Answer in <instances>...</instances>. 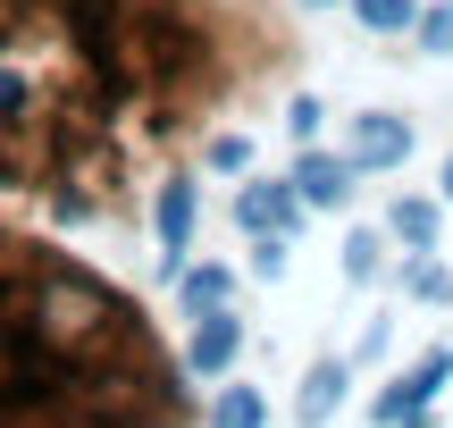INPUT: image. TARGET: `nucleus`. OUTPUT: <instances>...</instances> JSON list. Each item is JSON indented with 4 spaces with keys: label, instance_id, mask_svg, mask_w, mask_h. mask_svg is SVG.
Returning a JSON list of instances; mask_svg holds the SVG:
<instances>
[{
    "label": "nucleus",
    "instance_id": "nucleus-8",
    "mask_svg": "<svg viewBox=\"0 0 453 428\" xmlns=\"http://www.w3.org/2000/svg\"><path fill=\"white\" fill-rule=\"evenodd\" d=\"M260 420H269V403H260L252 386H226V395L211 403V428H260Z\"/></svg>",
    "mask_w": 453,
    "mask_h": 428
},
{
    "label": "nucleus",
    "instance_id": "nucleus-10",
    "mask_svg": "<svg viewBox=\"0 0 453 428\" xmlns=\"http://www.w3.org/2000/svg\"><path fill=\"white\" fill-rule=\"evenodd\" d=\"M387 227L403 235L411 252H428V244H437V210H428V202H395V218H387Z\"/></svg>",
    "mask_w": 453,
    "mask_h": 428
},
{
    "label": "nucleus",
    "instance_id": "nucleus-3",
    "mask_svg": "<svg viewBox=\"0 0 453 428\" xmlns=\"http://www.w3.org/2000/svg\"><path fill=\"white\" fill-rule=\"evenodd\" d=\"M353 168H403L411 160V126L403 118H387V110H370V118H353V151H344Z\"/></svg>",
    "mask_w": 453,
    "mask_h": 428
},
{
    "label": "nucleus",
    "instance_id": "nucleus-14",
    "mask_svg": "<svg viewBox=\"0 0 453 428\" xmlns=\"http://www.w3.org/2000/svg\"><path fill=\"white\" fill-rule=\"evenodd\" d=\"M411 294H420V302H445V294H453V278H445L437 261H420V269H411Z\"/></svg>",
    "mask_w": 453,
    "mask_h": 428
},
{
    "label": "nucleus",
    "instance_id": "nucleus-13",
    "mask_svg": "<svg viewBox=\"0 0 453 428\" xmlns=\"http://www.w3.org/2000/svg\"><path fill=\"white\" fill-rule=\"evenodd\" d=\"M202 160H211V168H219V177H235V168H243V160H252V143H243V134H219V143H211V151H202Z\"/></svg>",
    "mask_w": 453,
    "mask_h": 428
},
{
    "label": "nucleus",
    "instance_id": "nucleus-1",
    "mask_svg": "<svg viewBox=\"0 0 453 428\" xmlns=\"http://www.w3.org/2000/svg\"><path fill=\"white\" fill-rule=\"evenodd\" d=\"M235 218H243V235H294V227H303V194L260 177V185L235 194Z\"/></svg>",
    "mask_w": 453,
    "mask_h": 428
},
{
    "label": "nucleus",
    "instance_id": "nucleus-11",
    "mask_svg": "<svg viewBox=\"0 0 453 428\" xmlns=\"http://www.w3.org/2000/svg\"><path fill=\"white\" fill-rule=\"evenodd\" d=\"M411 34H420V50L453 59V0H445V9H420V17H411Z\"/></svg>",
    "mask_w": 453,
    "mask_h": 428
},
{
    "label": "nucleus",
    "instance_id": "nucleus-16",
    "mask_svg": "<svg viewBox=\"0 0 453 428\" xmlns=\"http://www.w3.org/2000/svg\"><path fill=\"white\" fill-rule=\"evenodd\" d=\"M252 269H260V278H277V269H286V235H252Z\"/></svg>",
    "mask_w": 453,
    "mask_h": 428
},
{
    "label": "nucleus",
    "instance_id": "nucleus-15",
    "mask_svg": "<svg viewBox=\"0 0 453 428\" xmlns=\"http://www.w3.org/2000/svg\"><path fill=\"white\" fill-rule=\"evenodd\" d=\"M344 269H353V278H378V235H353V244H344Z\"/></svg>",
    "mask_w": 453,
    "mask_h": 428
},
{
    "label": "nucleus",
    "instance_id": "nucleus-17",
    "mask_svg": "<svg viewBox=\"0 0 453 428\" xmlns=\"http://www.w3.org/2000/svg\"><path fill=\"white\" fill-rule=\"evenodd\" d=\"M319 118H327V110H319V101L303 93V101H294V110H286V126H294V134H303V143H311V134H319Z\"/></svg>",
    "mask_w": 453,
    "mask_h": 428
},
{
    "label": "nucleus",
    "instance_id": "nucleus-5",
    "mask_svg": "<svg viewBox=\"0 0 453 428\" xmlns=\"http://www.w3.org/2000/svg\"><path fill=\"white\" fill-rule=\"evenodd\" d=\"M151 218H160V244H168V278H177V269H185V244H194V185L168 177V185H160V210H151Z\"/></svg>",
    "mask_w": 453,
    "mask_h": 428
},
{
    "label": "nucleus",
    "instance_id": "nucleus-6",
    "mask_svg": "<svg viewBox=\"0 0 453 428\" xmlns=\"http://www.w3.org/2000/svg\"><path fill=\"white\" fill-rule=\"evenodd\" d=\"M353 177H361V168L353 160H327V151H303V160H294V194H303V202H344Z\"/></svg>",
    "mask_w": 453,
    "mask_h": 428
},
{
    "label": "nucleus",
    "instance_id": "nucleus-7",
    "mask_svg": "<svg viewBox=\"0 0 453 428\" xmlns=\"http://www.w3.org/2000/svg\"><path fill=\"white\" fill-rule=\"evenodd\" d=\"M336 395H344V362H319V370L303 378V420L319 428L327 412H336Z\"/></svg>",
    "mask_w": 453,
    "mask_h": 428
},
{
    "label": "nucleus",
    "instance_id": "nucleus-9",
    "mask_svg": "<svg viewBox=\"0 0 453 428\" xmlns=\"http://www.w3.org/2000/svg\"><path fill=\"white\" fill-rule=\"evenodd\" d=\"M353 17L370 34H411V17H420V0H353Z\"/></svg>",
    "mask_w": 453,
    "mask_h": 428
},
{
    "label": "nucleus",
    "instance_id": "nucleus-19",
    "mask_svg": "<svg viewBox=\"0 0 453 428\" xmlns=\"http://www.w3.org/2000/svg\"><path fill=\"white\" fill-rule=\"evenodd\" d=\"M303 9H327V0H303Z\"/></svg>",
    "mask_w": 453,
    "mask_h": 428
},
{
    "label": "nucleus",
    "instance_id": "nucleus-4",
    "mask_svg": "<svg viewBox=\"0 0 453 428\" xmlns=\"http://www.w3.org/2000/svg\"><path fill=\"white\" fill-rule=\"evenodd\" d=\"M445 370H453V353H428V362L411 370V378L395 386V395H378V420H387V428H420L428 395H437V386H445Z\"/></svg>",
    "mask_w": 453,
    "mask_h": 428
},
{
    "label": "nucleus",
    "instance_id": "nucleus-2",
    "mask_svg": "<svg viewBox=\"0 0 453 428\" xmlns=\"http://www.w3.org/2000/svg\"><path fill=\"white\" fill-rule=\"evenodd\" d=\"M202 328H194V345H185V362H194V378H219L226 362L243 353V319L226 311V302H211V311H194Z\"/></svg>",
    "mask_w": 453,
    "mask_h": 428
},
{
    "label": "nucleus",
    "instance_id": "nucleus-18",
    "mask_svg": "<svg viewBox=\"0 0 453 428\" xmlns=\"http://www.w3.org/2000/svg\"><path fill=\"white\" fill-rule=\"evenodd\" d=\"M445 202H453V160H445Z\"/></svg>",
    "mask_w": 453,
    "mask_h": 428
},
{
    "label": "nucleus",
    "instance_id": "nucleus-12",
    "mask_svg": "<svg viewBox=\"0 0 453 428\" xmlns=\"http://www.w3.org/2000/svg\"><path fill=\"white\" fill-rule=\"evenodd\" d=\"M177 278H185V302H194V311H211V302H226V286H235L226 269H177Z\"/></svg>",
    "mask_w": 453,
    "mask_h": 428
}]
</instances>
